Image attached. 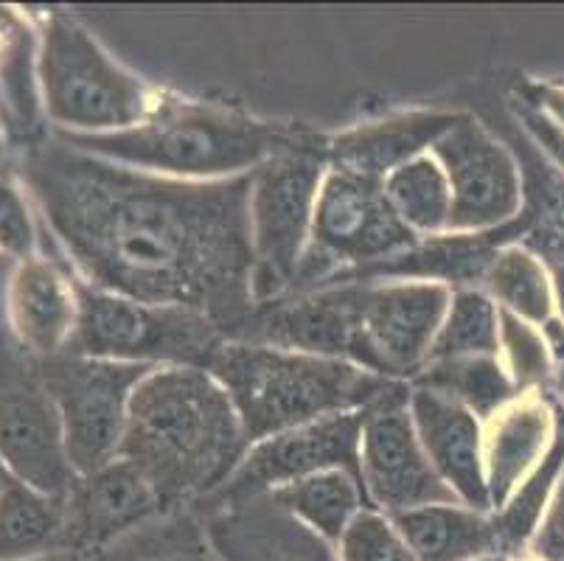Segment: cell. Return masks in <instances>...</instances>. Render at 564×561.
Returning a JSON list of instances; mask_svg holds the SVG:
<instances>
[{
	"instance_id": "6da1fadb",
	"label": "cell",
	"mask_w": 564,
	"mask_h": 561,
	"mask_svg": "<svg viewBox=\"0 0 564 561\" xmlns=\"http://www.w3.org/2000/svg\"><path fill=\"white\" fill-rule=\"evenodd\" d=\"M23 177L87 287L186 306L236 339L253 301V172L186 183L68 147L34 149Z\"/></svg>"
},
{
	"instance_id": "7a4b0ae2",
	"label": "cell",
	"mask_w": 564,
	"mask_h": 561,
	"mask_svg": "<svg viewBox=\"0 0 564 561\" xmlns=\"http://www.w3.org/2000/svg\"><path fill=\"white\" fill-rule=\"evenodd\" d=\"M248 452L242 421L205 368L150 370L130 399L121 455L155 488L166 511L217 497Z\"/></svg>"
},
{
	"instance_id": "3957f363",
	"label": "cell",
	"mask_w": 564,
	"mask_h": 561,
	"mask_svg": "<svg viewBox=\"0 0 564 561\" xmlns=\"http://www.w3.org/2000/svg\"><path fill=\"white\" fill-rule=\"evenodd\" d=\"M205 370L234 401L248 446L292 427L360 413L410 393V382L377 377L346 359L248 339H225Z\"/></svg>"
},
{
	"instance_id": "277c9868",
	"label": "cell",
	"mask_w": 564,
	"mask_h": 561,
	"mask_svg": "<svg viewBox=\"0 0 564 561\" xmlns=\"http://www.w3.org/2000/svg\"><path fill=\"white\" fill-rule=\"evenodd\" d=\"M295 138L299 132L281 123L253 121L197 101L161 99L155 112L132 130L107 136L68 132L63 141L87 154L158 177L217 183L256 172Z\"/></svg>"
},
{
	"instance_id": "5b68a950",
	"label": "cell",
	"mask_w": 564,
	"mask_h": 561,
	"mask_svg": "<svg viewBox=\"0 0 564 561\" xmlns=\"http://www.w3.org/2000/svg\"><path fill=\"white\" fill-rule=\"evenodd\" d=\"M40 79L51 118L79 136L132 130L161 101L147 82L121 68L68 14H51L45 23Z\"/></svg>"
},
{
	"instance_id": "8992f818",
	"label": "cell",
	"mask_w": 564,
	"mask_h": 561,
	"mask_svg": "<svg viewBox=\"0 0 564 561\" xmlns=\"http://www.w3.org/2000/svg\"><path fill=\"white\" fill-rule=\"evenodd\" d=\"M326 172V147L310 136L286 143L253 172L248 205L256 306L279 301L295 287Z\"/></svg>"
},
{
	"instance_id": "52a82bcc",
	"label": "cell",
	"mask_w": 564,
	"mask_h": 561,
	"mask_svg": "<svg viewBox=\"0 0 564 561\" xmlns=\"http://www.w3.org/2000/svg\"><path fill=\"white\" fill-rule=\"evenodd\" d=\"M419 241L391 208L379 180L329 169L321 183L312 239L292 292L346 284L357 272L397 259Z\"/></svg>"
},
{
	"instance_id": "ba28073f",
	"label": "cell",
	"mask_w": 564,
	"mask_h": 561,
	"mask_svg": "<svg viewBox=\"0 0 564 561\" xmlns=\"http://www.w3.org/2000/svg\"><path fill=\"white\" fill-rule=\"evenodd\" d=\"M76 301L79 315L70 346L82 357L205 368L228 339L212 317L186 306L132 301L87 284L76 287Z\"/></svg>"
},
{
	"instance_id": "9c48e42d",
	"label": "cell",
	"mask_w": 564,
	"mask_h": 561,
	"mask_svg": "<svg viewBox=\"0 0 564 561\" xmlns=\"http://www.w3.org/2000/svg\"><path fill=\"white\" fill-rule=\"evenodd\" d=\"M155 365L112 363L82 354H56L40 363L63 419L65 455L76 477L105 470L121 455L130 399Z\"/></svg>"
},
{
	"instance_id": "30bf717a",
	"label": "cell",
	"mask_w": 564,
	"mask_h": 561,
	"mask_svg": "<svg viewBox=\"0 0 564 561\" xmlns=\"http://www.w3.org/2000/svg\"><path fill=\"white\" fill-rule=\"evenodd\" d=\"M453 290L433 281L357 284V354L354 365L377 377L413 382L430 363Z\"/></svg>"
},
{
	"instance_id": "8fae6325",
	"label": "cell",
	"mask_w": 564,
	"mask_h": 561,
	"mask_svg": "<svg viewBox=\"0 0 564 561\" xmlns=\"http://www.w3.org/2000/svg\"><path fill=\"white\" fill-rule=\"evenodd\" d=\"M0 461L14 481L48 497H65L76 481L63 419L40 365L9 346H0Z\"/></svg>"
},
{
	"instance_id": "7c38bea8",
	"label": "cell",
	"mask_w": 564,
	"mask_h": 561,
	"mask_svg": "<svg viewBox=\"0 0 564 561\" xmlns=\"http://www.w3.org/2000/svg\"><path fill=\"white\" fill-rule=\"evenodd\" d=\"M362 424H366V410L329 416V419L292 427V430L275 432L270 439L256 441L248 446L245 457L228 477V483L219 488L217 497H212L205 506L267 497L290 483L332 470L351 472L360 477Z\"/></svg>"
},
{
	"instance_id": "4fadbf2b",
	"label": "cell",
	"mask_w": 564,
	"mask_h": 561,
	"mask_svg": "<svg viewBox=\"0 0 564 561\" xmlns=\"http://www.w3.org/2000/svg\"><path fill=\"white\" fill-rule=\"evenodd\" d=\"M430 154L441 163L453 192L449 234H489L517 223L522 205L520 166L484 123L460 116Z\"/></svg>"
},
{
	"instance_id": "5bb4252c",
	"label": "cell",
	"mask_w": 564,
	"mask_h": 561,
	"mask_svg": "<svg viewBox=\"0 0 564 561\" xmlns=\"http://www.w3.org/2000/svg\"><path fill=\"white\" fill-rule=\"evenodd\" d=\"M410 393L366 410L360 439V481L368 506L397 517L424 506L458 503L433 470L410 419Z\"/></svg>"
},
{
	"instance_id": "9a60e30c",
	"label": "cell",
	"mask_w": 564,
	"mask_h": 561,
	"mask_svg": "<svg viewBox=\"0 0 564 561\" xmlns=\"http://www.w3.org/2000/svg\"><path fill=\"white\" fill-rule=\"evenodd\" d=\"M166 514L150 481L124 457L76 477L65 494V550L99 555L112 542Z\"/></svg>"
},
{
	"instance_id": "2e32d148",
	"label": "cell",
	"mask_w": 564,
	"mask_h": 561,
	"mask_svg": "<svg viewBox=\"0 0 564 561\" xmlns=\"http://www.w3.org/2000/svg\"><path fill=\"white\" fill-rule=\"evenodd\" d=\"M225 561H340L335 548L281 511L270 497L197 508Z\"/></svg>"
},
{
	"instance_id": "e0dca14e",
	"label": "cell",
	"mask_w": 564,
	"mask_h": 561,
	"mask_svg": "<svg viewBox=\"0 0 564 561\" xmlns=\"http://www.w3.org/2000/svg\"><path fill=\"white\" fill-rule=\"evenodd\" d=\"M410 419L433 470L458 503L491 514L484 472V421L433 390L410 385Z\"/></svg>"
},
{
	"instance_id": "ac0fdd59",
	"label": "cell",
	"mask_w": 564,
	"mask_h": 561,
	"mask_svg": "<svg viewBox=\"0 0 564 561\" xmlns=\"http://www.w3.org/2000/svg\"><path fill=\"white\" fill-rule=\"evenodd\" d=\"M458 121L460 112L441 110H410L366 121L326 143L329 169L384 183L404 163L430 154Z\"/></svg>"
},
{
	"instance_id": "d6986e66",
	"label": "cell",
	"mask_w": 564,
	"mask_h": 561,
	"mask_svg": "<svg viewBox=\"0 0 564 561\" xmlns=\"http://www.w3.org/2000/svg\"><path fill=\"white\" fill-rule=\"evenodd\" d=\"M553 416L545 401L520 393L484 424V472L491 514L536 470L553 444Z\"/></svg>"
},
{
	"instance_id": "ffe728a7",
	"label": "cell",
	"mask_w": 564,
	"mask_h": 561,
	"mask_svg": "<svg viewBox=\"0 0 564 561\" xmlns=\"http://www.w3.org/2000/svg\"><path fill=\"white\" fill-rule=\"evenodd\" d=\"M9 309L20 343L40 357H56L74 339L79 315L76 287L51 261L29 259L18 267L9 287Z\"/></svg>"
},
{
	"instance_id": "44dd1931",
	"label": "cell",
	"mask_w": 564,
	"mask_h": 561,
	"mask_svg": "<svg viewBox=\"0 0 564 561\" xmlns=\"http://www.w3.org/2000/svg\"><path fill=\"white\" fill-rule=\"evenodd\" d=\"M415 561H471L506 553L491 514L464 503H441L391 517Z\"/></svg>"
},
{
	"instance_id": "7402d4cb",
	"label": "cell",
	"mask_w": 564,
	"mask_h": 561,
	"mask_svg": "<svg viewBox=\"0 0 564 561\" xmlns=\"http://www.w3.org/2000/svg\"><path fill=\"white\" fill-rule=\"evenodd\" d=\"M65 550V497L20 481L0 492V561H32Z\"/></svg>"
},
{
	"instance_id": "603a6c76",
	"label": "cell",
	"mask_w": 564,
	"mask_h": 561,
	"mask_svg": "<svg viewBox=\"0 0 564 561\" xmlns=\"http://www.w3.org/2000/svg\"><path fill=\"white\" fill-rule=\"evenodd\" d=\"M281 511L290 514L292 519H299L304 528L329 542L335 548L351 519L368 506L366 488H362L360 477L351 472L332 470L312 475L306 481L290 483V486L279 488V492L267 494Z\"/></svg>"
},
{
	"instance_id": "cb8c5ba5",
	"label": "cell",
	"mask_w": 564,
	"mask_h": 561,
	"mask_svg": "<svg viewBox=\"0 0 564 561\" xmlns=\"http://www.w3.org/2000/svg\"><path fill=\"white\" fill-rule=\"evenodd\" d=\"M410 385L455 401L484 424L497 410H502L511 399L520 396L509 370L502 368L500 357L433 359Z\"/></svg>"
},
{
	"instance_id": "d4e9b609",
	"label": "cell",
	"mask_w": 564,
	"mask_h": 561,
	"mask_svg": "<svg viewBox=\"0 0 564 561\" xmlns=\"http://www.w3.org/2000/svg\"><path fill=\"white\" fill-rule=\"evenodd\" d=\"M96 561H225L197 508H177L101 550Z\"/></svg>"
},
{
	"instance_id": "484cf974",
	"label": "cell",
	"mask_w": 564,
	"mask_h": 561,
	"mask_svg": "<svg viewBox=\"0 0 564 561\" xmlns=\"http://www.w3.org/2000/svg\"><path fill=\"white\" fill-rule=\"evenodd\" d=\"M384 197L397 216L419 239L449 234L453 219V192L449 180L433 154H422L415 161L384 177Z\"/></svg>"
},
{
	"instance_id": "4316f807",
	"label": "cell",
	"mask_w": 564,
	"mask_h": 561,
	"mask_svg": "<svg viewBox=\"0 0 564 561\" xmlns=\"http://www.w3.org/2000/svg\"><path fill=\"white\" fill-rule=\"evenodd\" d=\"M480 290L511 315L542 326L553 312V281L545 265L525 247H502L486 270Z\"/></svg>"
},
{
	"instance_id": "83f0119b",
	"label": "cell",
	"mask_w": 564,
	"mask_h": 561,
	"mask_svg": "<svg viewBox=\"0 0 564 561\" xmlns=\"http://www.w3.org/2000/svg\"><path fill=\"white\" fill-rule=\"evenodd\" d=\"M500 348V306L480 287L453 290L447 315L430 348L433 359L497 357Z\"/></svg>"
},
{
	"instance_id": "f1b7e54d",
	"label": "cell",
	"mask_w": 564,
	"mask_h": 561,
	"mask_svg": "<svg viewBox=\"0 0 564 561\" xmlns=\"http://www.w3.org/2000/svg\"><path fill=\"white\" fill-rule=\"evenodd\" d=\"M564 472V439H556L551 450L545 452L536 470L511 492V497L497 508L495 517L497 533H500L502 550L511 555V550H520L522 544L531 542L540 531L542 519H545L547 506H551L556 483Z\"/></svg>"
},
{
	"instance_id": "f546056e",
	"label": "cell",
	"mask_w": 564,
	"mask_h": 561,
	"mask_svg": "<svg viewBox=\"0 0 564 561\" xmlns=\"http://www.w3.org/2000/svg\"><path fill=\"white\" fill-rule=\"evenodd\" d=\"M497 357H502V368L509 370L517 390H531L551 370V352H547L542 332H536L533 323L522 321V317L511 315V312H502V309Z\"/></svg>"
},
{
	"instance_id": "4dcf8cb0",
	"label": "cell",
	"mask_w": 564,
	"mask_h": 561,
	"mask_svg": "<svg viewBox=\"0 0 564 561\" xmlns=\"http://www.w3.org/2000/svg\"><path fill=\"white\" fill-rule=\"evenodd\" d=\"M335 553L340 561H415L393 519L377 508H362L351 519Z\"/></svg>"
},
{
	"instance_id": "1f68e13d",
	"label": "cell",
	"mask_w": 564,
	"mask_h": 561,
	"mask_svg": "<svg viewBox=\"0 0 564 561\" xmlns=\"http://www.w3.org/2000/svg\"><path fill=\"white\" fill-rule=\"evenodd\" d=\"M0 250L25 261L34 259L32 216L25 211L23 197L7 180H0Z\"/></svg>"
},
{
	"instance_id": "d6a6232c",
	"label": "cell",
	"mask_w": 564,
	"mask_h": 561,
	"mask_svg": "<svg viewBox=\"0 0 564 561\" xmlns=\"http://www.w3.org/2000/svg\"><path fill=\"white\" fill-rule=\"evenodd\" d=\"M533 555L540 561H564V477L558 481L545 519L533 537Z\"/></svg>"
},
{
	"instance_id": "836d02e7",
	"label": "cell",
	"mask_w": 564,
	"mask_h": 561,
	"mask_svg": "<svg viewBox=\"0 0 564 561\" xmlns=\"http://www.w3.org/2000/svg\"><path fill=\"white\" fill-rule=\"evenodd\" d=\"M522 121L531 130V136L536 138V143H542L553 161L564 169V130L553 121L551 116H542L540 110H522Z\"/></svg>"
},
{
	"instance_id": "e575fe53",
	"label": "cell",
	"mask_w": 564,
	"mask_h": 561,
	"mask_svg": "<svg viewBox=\"0 0 564 561\" xmlns=\"http://www.w3.org/2000/svg\"><path fill=\"white\" fill-rule=\"evenodd\" d=\"M540 105L545 107L547 112H551L553 118H556V123L564 130V93L562 90H540Z\"/></svg>"
},
{
	"instance_id": "d590c367",
	"label": "cell",
	"mask_w": 564,
	"mask_h": 561,
	"mask_svg": "<svg viewBox=\"0 0 564 561\" xmlns=\"http://www.w3.org/2000/svg\"><path fill=\"white\" fill-rule=\"evenodd\" d=\"M553 298H556V306L562 312L564 323V265H556V270H553Z\"/></svg>"
},
{
	"instance_id": "8d00e7d4",
	"label": "cell",
	"mask_w": 564,
	"mask_h": 561,
	"mask_svg": "<svg viewBox=\"0 0 564 561\" xmlns=\"http://www.w3.org/2000/svg\"><path fill=\"white\" fill-rule=\"evenodd\" d=\"M32 561H96V559L94 555L76 553V550H56V553L40 555V559H32Z\"/></svg>"
},
{
	"instance_id": "74e56055",
	"label": "cell",
	"mask_w": 564,
	"mask_h": 561,
	"mask_svg": "<svg viewBox=\"0 0 564 561\" xmlns=\"http://www.w3.org/2000/svg\"><path fill=\"white\" fill-rule=\"evenodd\" d=\"M471 561H511L509 553H491V555H480V559H471Z\"/></svg>"
},
{
	"instance_id": "f35d334b",
	"label": "cell",
	"mask_w": 564,
	"mask_h": 561,
	"mask_svg": "<svg viewBox=\"0 0 564 561\" xmlns=\"http://www.w3.org/2000/svg\"><path fill=\"white\" fill-rule=\"evenodd\" d=\"M556 390H558V396H562V399H564V363H562V368H558V377H556Z\"/></svg>"
},
{
	"instance_id": "ab89813d",
	"label": "cell",
	"mask_w": 564,
	"mask_h": 561,
	"mask_svg": "<svg viewBox=\"0 0 564 561\" xmlns=\"http://www.w3.org/2000/svg\"><path fill=\"white\" fill-rule=\"evenodd\" d=\"M7 270H9V261L0 256V290H3V278H7Z\"/></svg>"
},
{
	"instance_id": "60d3db41",
	"label": "cell",
	"mask_w": 564,
	"mask_h": 561,
	"mask_svg": "<svg viewBox=\"0 0 564 561\" xmlns=\"http://www.w3.org/2000/svg\"><path fill=\"white\" fill-rule=\"evenodd\" d=\"M9 481H12V477L7 475V470H3V463H0V492H3V486H7Z\"/></svg>"
},
{
	"instance_id": "b9f144b4",
	"label": "cell",
	"mask_w": 564,
	"mask_h": 561,
	"mask_svg": "<svg viewBox=\"0 0 564 561\" xmlns=\"http://www.w3.org/2000/svg\"><path fill=\"white\" fill-rule=\"evenodd\" d=\"M511 561H540L536 555H520V559H511Z\"/></svg>"
}]
</instances>
